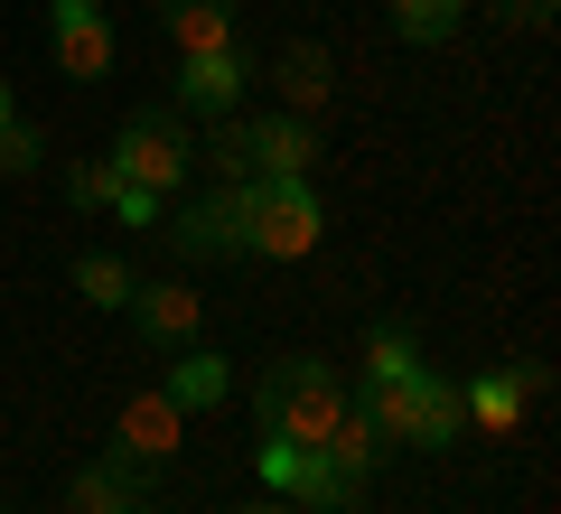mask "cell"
<instances>
[{
    "mask_svg": "<svg viewBox=\"0 0 561 514\" xmlns=\"http://www.w3.org/2000/svg\"><path fill=\"white\" fill-rule=\"evenodd\" d=\"M243 225H253V253L262 262H300V253H319L328 206H319L309 179H253V187H243Z\"/></svg>",
    "mask_w": 561,
    "mask_h": 514,
    "instance_id": "277c9868",
    "label": "cell"
},
{
    "mask_svg": "<svg viewBox=\"0 0 561 514\" xmlns=\"http://www.w3.org/2000/svg\"><path fill=\"white\" fill-rule=\"evenodd\" d=\"M253 169H262V179H309V169H319V132H309V113H262L253 122Z\"/></svg>",
    "mask_w": 561,
    "mask_h": 514,
    "instance_id": "30bf717a",
    "label": "cell"
},
{
    "mask_svg": "<svg viewBox=\"0 0 561 514\" xmlns=\"http://www.w3.org/2000/svg\"><path fill=\"white\" fill-rule=\"evenodd\" d=\"M113 179L122 187H150V197H179L187 187V169H197V132H187V113L179 103H140V113H122V132H113Z\"/></svg>",
    "mask_w": 561,
    "mask_h": 514,
    "instance_id": "3957f363",
    "label": "cell"
},
{
    "mask_svg": "<svg viewBox=\"0 0 561 514\" xmlns=\"http://www.w3.org/2000/svg\"><path fill=\"white\" fill-rule=\"evenodd\" d=\"M113 216H122V225H160L169 197H150V187H122V179H113Z\"/></svg>",
    "mask_w": 561,
    "mask_h": 514,
    "instance_id": "d4e9b609",
    "label": "cell"
},
{
    "mask_svg": "<svg viewBox=\"0 0 561 514\" xmlns=\"http://www.w3.org/2000/svg\"><path fill=\"white\" fill-rule=\"evenodd\" d=\"M459 20H468V0H393V38H402V47L459 38Z\"/></svg>",
    "mask_w": 561,
    "mask_h": 514,
    "instance_id": "e0dca14e",
    "label": "cell"
},
{
    "mask_svg": "<svg viewBox=\"0 0 561 514\" xmlns=\"http://www.w3.org/2000/svg\"><path fill=\"white\" fill-rule=\"evenodd\" d=\"M76 290L94 299V309H122L140 281H131V262H122V253H84V262H76Z\"/></svg>",
    "mask_w": 561,
    "mask_h": 514,
    "instance_id": "ffe728a7",
    "label": "cell"
},
{
    "mask_svg": "<svg viewBox=\"0 0 561 514\" xmlns=\"http://www.w3.org/2000/svg\"><path fill=\"white\" fill-rule=\"evenodd\" d=\"M243 84H253V57L243 47H216V57H179V113H234Z\"/></svg>",
    "mask_w": 561,
    "mask_h": 514,
    "instance_id": "52a82bcc",
    "label": "cell"
},
{
    "mask_svg": "<svg viewBox=\"0 0 561 514\" xmlns=\"http://www.w3.org/2000/svg\"><path fill=\"white\" fill-rule=\"evenodd\" d=\"M402 375H421V346L402 328H375V336H365V384H402ZM365 384H356V393H365Z\"/></svg>",
    "mask_w": 561,
    "mask_h": 514,
    "instance_id": "d6986e66",
    "label": "cell"
},
{
    "mask_svg": "<svg viewBox=\"0 0 561 514\" xmlns=\"http://www.w3.org/2000/svg\"><path fill=\"white\" fill-rule=\"evenodd\" d=\"M280 94H290V113H319V103H328V47L319 38L280 47Z\"/></svg>",
    "mask_w": 561,
    "mask_h": 514,
    "instance_id": "2e32d148",
    "label": "cell"
},
{
    "mask_svg": "<svg viewBox=\"0 0 561 514\" xmlns=\"http://www.w3.org/2000/svg\"><path fill=\"white\" fill-rule=\"evenodd\" d=\"M66 197H76L84 216H94V206H113V159H76V169H66Z\"/></svg>",
    "mask_w": 561,
    "mask_h": 514,
    "instance_id": "cb8c5ba5",
    "label": "cell"
},
{
    "mask_svg": "<svg viewBox=\"0 0 561 514\" xmlns=\"http://www.w3.org/2000/svg\"><path fill=\"white\" fill-rule=\"evenodd\" d=\"M534 393H542V375H534V365H515V375H478V384L459 393V412L478 421V431H515Z\"/></svg>",
    "mask_w": 561,
    "mask_h": 514,
    "instance_id": "5bb4252c",
    "label": "cell"
},
{
    "mask_svg": "<svg viewBox=\"0 0 561 514\" xmlns=\"http://www.w3.org/2000/svg\"><path fill=\"white\" fill-rule=\"evenodd\" d=\"M346 412V375L328 356H272L253 375V421L262 439H300V449H319L328 431H337Z\"/></svg>",
    "mask_w": 561,
    "mask_h": 514,
    "instance_id": "6da1fadb",
    "label": "cell"
},
{
    "mask_svg": "<svg viewBox=\"0 0 561 514\" xmlns=\"http://www.w3.org/2000/svg\"><path fill=\"white\" fill-rule=\"evenodd\" d=\"M122 514H150V505H122Z\"/></svg>",
    "mask_w": 561,
    "mask_h": 514,
    "instance_id": "83f0119b",
    "label": "cell"
},
{
    "mask_svg": "<svg viewBox=\"0 0 561 514\" xmlns=\"http://www.w3.org/2000/svg\"><path fill=\"white\" fill-rule=\"evenodd\" d=\"M47 47H57L66 84L113 76V20H103V0H47Z\"/></svg>",
    "mask_w": 561,
    "mask_h": 514,
    "instance_id": "8992f818",
    "label": "cell"
},
{
    "mask_svg": "<svg viewBox=\"0 0 561 514\" xmlns=\"http://www.w3.org/2000/svg\"><path fill=\"white\" fill-rule=\"evenodd\" d=\"M356 495H365L356 477H337V468H328L319 449H309V477H300V495H290V505H309V514H346Z\"/></svg>",
    "mask_w": 561,
    "mask_h": 514,
    "instance_id": "44dd1931",
    "label": "cell"
},
{
    "mask_svg": "<svg viewBox=\"0 0 561 514\" xmlns=\"http://www.w3.org/2000/svg\"><path fill=\"white\" fill-rule=\"evenodd\" d=\"M140 495H150V468L113 449V458H94V468L66 487V514H122V505H140Z\"/></svg>",
    "mask_w": 561,
    "mask_h": 514,
    "instance_id": "8fae6325",
    "label": "cell"
},
{
    "mask_svg": "<svg viewBox=\"0 0 561 514\" xmlns=\"http://www.w3.org/2000/svg\"><path fill=\"white\" fill-rule=\"evenodd\" d=\"M0 122H20V103H10V76H0Z\"/></svg>",
    "mask_w": 561,
    "mask_h": 514,
    "instance_id": "484cf974",
    "label": "cell"
},
{
    "mask_svg": "<svg viewBox=\"0 0 561 514\" xmlns=\"http://www.w3.org/2000/svg\"><path fill=\"white\" fill-rule=\"evenodd\" d=\"M253 468H262V487H272V495H300L309 449H300V439H262V449H253Z\"/></svg>",
    "mask_w": 561,
    "mask_h": 514,
    "instance_id": "7402d4cb",
    "label": "cell"
},
{
    "mask_svg": "<svg viewBox=\"0 0 561 514\" xmlns=\"http://www.w3.org/2000/svg\"><path fill=\"white\" fill-rule=\"evenodd\" d=\"M160 28L179 57H216L234 47V0H160Z\"/></svg>",
    "mask_w": 561,
    "mask_h": 514,
    "instance_id": "7c38bea8",
    "label": "cell"
},
{
    "mask_svg": "<svg viewBox=\"0 0 561 514\" xmlns=\"http://www.w3.org/2000/svg\"><path fill=\"white\" fill-rule=\"evenodd\" d=\"M319 458H328L337 477H356V487H365V477H375V458H383V439H375V421H365L356 402H346V412H337V431L319 439Z\"/></svg>",
    "mask_w": 561,
    "mask_h": 514,
    "instance_id": "9a60e30c",
    "label": "cell"
},
{
    "mask_svg": "<svg viewBox=\"0 0 561 514\" xmlns=\"http://www.w3.org/2000/svg\"><path fill=\"white\" fill-rule=\"evenodd\" d=\"M160 393L179 402L187 421H197V412H216V402L234 393V365H225L216 346H179V365H169V384H160Z\"/></svg>",
    "mask_w": 561,
    "mask_h": 514,
    "instance_id": "4fadbf2b",
    "label": "cell"
},
{
    "mask_svg": "<svg viewBox=\"0 0 561 514\" xmlns=\"http://www.w3.org/2000/svg\"><path fill=\"white\" fill-rule=\"evenodd\" d=\"M169 243H179L187 262H243V253H253L243 187H206V197H187L179 216H169Z\"/></svg>",
    "mask_w": 561,
    "mask_h": 514,
    "instance_id": "5b68a950",
    "label": "cell"
},
{
    "mask_svg": "<svg viewBox=\"0 0 561 514\" xmlns=\"http://www.w3.org/2000/svg\"><path fill=\"white\" fill-rule=\"evenodd\" d=\"M356 412L375 421V439L383 449H449V439L468 431V412H459V384L449 375H402V384H365L356 393Z\"/></svg>",
    "mask_w": 561,
    "mask_h": 514,
    "instance_id": "7a4b0ae2",
    "label": "cell"
},
{
    "mask_svg": "<svg viewBox=\"0 0 561 514\" xmlns=\"http://www.w3.org/2000/svg\"><path fill=\"white\" fill-rule=\"evenodd\" d=\"M206 159H216L234 187H253V179H262V169H253V122H243V113H216V140H206Z\"/></svg>",
    "mask_w": 561,
    "mask_h": 514,
    "instance_id": "ac0fdd59",
    "label": "cell"
},
{
    "mask_svg": "<svg viewBox=\"0 0 561 514\" xmlns=\"http://www.w3.org/2000/svg\"><path fill=\"white\" fill-rule=\"evenodd\" d=\"M243 514H290V505H243Z\"/></svg>",
    "mask_w": 561,
    "mask_h": 514,
    "instance_id": "4316f807",
    "label": "cell"
},
{
    "mask_svg": "<svg viewBox=\"0 0 561 514\" xmlns=\"http://www.w3.org/2000/svg\"><path fill=\"white\" fill-rule=\"evenodd\" d=\"M122 309H131L140 336H160V346H197V328H206V299L187 290V281H140Z\"/></svg>",
    "mask_w": 561,
    "mask_h": 514,
    "instance_id": "ba28073f",
    "label": "cell"
},
{
    "mask_svg": "<svg viewBox=\"0 0 561 514\" xmlns=\"http://www.w3.org/2000/svg\"><path fill=\"white\" fill-rule=\"evenodd\" d=\"M38 159H47L38 122H0V179H38Z\"/></svg>",
    "mask_w": 561,
    "mask_h": 514,
    "instance_id": "603a6c76",
    "label": "cell"
},
{
    "mask_svg": "<svg viewBox=\"0 0 561 514\" xmlns=\"http://www.w3.org/2000/svg\"><path fill=\"white\" fill-rule=\"evenodd\" d=\"M122 458H140V468H169V458H179V439H187V412L169 393H131L122 402Z\"/></svg>",
    "mask_w": 561,
    "mask_h": 514,
    "instance_id": "9c48e42d",
    "label": "cell"
}]
</instances>
